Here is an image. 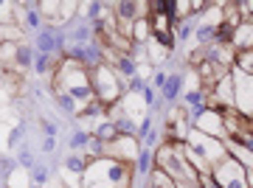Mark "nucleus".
I'll return each instance as SVG.
<instances>
[{
	"mask_svg": "<svg viewBox=\"0 0 253 188\" xmlns=\"http://www.w3.org/2000/svg\"><path fill=\"white\" fill-rule=\"evenodd\" d=\"M152 188H177V186H174V180L166 177L161 169H155L152 171Z\"/></svg>",
	"mask_w": 253,
	"mask_h": 188,
	"instance_id": "obj_18",
	"label": "nucleus"
},
{
	"mask_svg": "<svg viewBox=\"0 0 253 188\" xmlns=\"http://www.w3.org/2000/svg\"><path fill=\"white\" fill-rule=\"evenodd\" d=\"M203 23H206V26H211V28H217L219 23H222V6H208Z\"/></svg>",
	"mask_w": 253,
	"mask_h": 188,
	"instance_id": "obj_17",
	"label": "nucleus"
},
{
	"mask_svg": "<svg viewBox=\"0 0 253 188\" xmlns=\"http://www.w3.org/2000/svg\"><path fill=\"white\" fill-rule=\"evenodd\" d=\"M231 87H234V110L239 115L251 118V76H245V73H239L234 68Z\"/></svg>",
	"mask_w": 253,
	"mask_h": 188,
	"instance_id": "obj_8",
	"label": "nucleus"
},
{
	"mask_svg": "<svg viewBox=\"0 0 253 188\" xmlns=\"http://www.w3.org/2000/svg\"><path fill=\"white\" fill-rule=\"evenodd\" d=\"M28 171L26 169H14L9 174V188H28Z\"/></svg>",
	"mask_w": 253,
	"mask_h": 188,
	"instance_id": "obj_16",
	"label": "nucleus"
},
{
	"mask_svg": "<svg viewBox=\"0 0 253 188\" xmlns=\"http://www.w3.org/2000/svg\"><path fill=\"white\" fill-rule=\"evenodd\" d=\"M158 169L166 174V177H172L174 183H197V171L191 169V163L183 157L180 146H163L161 152H158Z\"/></svg>",
	"mask_w": 253,
	"mask_h": 188,
	"instance_id": "obj_4",
	"label": "nucleus"
},
{
	"mask_svg": "<svg viewBox=\"0 0 253 188\" xmlns=\"http://www.w3.org/2000/svg\"><path fill=\"white\" fill-rule=\"evenodd\" d=\"M9 99H11V93H9V90H0V107H3V104H6Z\"/></svg>",
	"mask_w": 253,
	"mask_h": 188,
	"instance_id": "obj_23",
	"label": "nucleus"
},
{
	"mask_svg": "<svg viewBox=\"0 0 253 188\" xmlns=\"http://www.w3.org/2000/svg\"><path fill=\"white\" fill-rule=\"evenodd\" d=\"M152 37V28H149V20L146 17H138L135 23H132V31H129V39H135V42H144V39H149Z\"/></svg>",
	"mask_w": 253,
	"mask_h": 188,
	"instance_id": "obj_14",
	"label": "nucleus"
},
{
	"mask_svg": "<svg viewBox=\"0 0 253 188\" xmlns=\"http://www.w3.org/2000/svg\"><path fill=\"white\" fill-rule=\"evenodd\" d=\"M197 132L208 135V138H222L225 135V126H222V115H219L217 110H208L203 115L197 118Z\"/></svg>",
	"mask_w": 253,
	"mask_h": 188,
	"instance_id": "obj_10",
	"label": "nucleus"
},
{
	"mask_svg": "<svg viewBox=\"0 0 253 188\" xmlns=\"http://www.w3.org/2000/svg\"><path fill=\"white\" fill-rule=\"evenodd\" d=\"M180 152L191 163V169L197 171V174H208V171L225 157V146L219 144L217 138H208V135L191 129L186 135V146H180Z\"/></svg>",
	"mask_w": 253,
	"mask_h": 188,
	"instance_id": "obj_1",
	"label": "nucleus"
},
{
	"mask_svg": "<svg viewBox=\"0 0 253 188\" xmlns=\"http://www.w3.org/2000/svg\"><path fill=\"white\" fill-rule=\"evenodd\" d=\"M144 110H146V101L141 93H126L121 99V113L126 118H132V124H144Z\"/></svg>",
	"mask_w": 253,
	"mask_h": 188,
	"instance_id": "obj_11",
	"label": "nucleus"
},
{
	"mask_svg": "<svg viewBox=\"0 0 253 188\" xmlns=\"http://www.w3.org/2000/svg\"><path fill=\"white\" fill-rule=\"evenodd\" d=\"M217 101L225 107H234V87H231V76H222L217 81Z\"/></svg>",
	"mask_w": 253,
	"mask_h": 188,
	"instance_id": "obj_13",
	"label": "nucleus"
},
{
	"mask_svg": "<svg viewBox=\"0 0 253 188\" xmlns=\"http://www.w3.org/2000/svg\"><path fill=\"white\" fill-rule=\"evenodd\" d=\"M138 154H141V149H138V141L132 135H118L110 144H104V157H113L124 166H132L138 160Z\"/></svg>",
	"mask_w": 253,
	"mask_h": 188,
	"instance_id": "obj_7",
	"label": "nucleus"
},
{
	"mask_svg": "<svg viewBox=\"0 0 253 188\" xmlns=\"http://www.w3.org/2000/svg\"><path fill=\"white\" fill-rule=\"evenodd\" d=\"M45 188H65V183H62V177H54L45 183Z\"/></svg>",
	"mask_w": 253,
	"mask_h": 188,
	"instance_id": "obj_22",
	"label": "nucleus"
},
{
	"mask_svg": "<svg viewBox=\"0 0 253 188\" xmlns=\"http://www.w3.org/2000/svg\"><path fill=\"white\" fill-rule=\"evenodd\" d=\"M132 180V166L113 160V157H96L84 169L82 188H129Z\"/></svg>",
	"mask_w": 253,
	"mask_h": 188,
	"instance_id": "obj_3",
	"label": "nucleus"
},
{
	"mask_svg": "<svg viewBox=\"0 0 253 188\" xmlns=\"http://www.w3.org/2000/svg\"><path fill=\"white\" fill-rule=\"evenodd\" d=\"M14 124H0V149H9V132Z\"/></svg>",
	"mask_w": 253,
	"mask_h": 188,
	"instance_id": "obj_21",
	"label": "nucleus"
},
{
	"mask_svg": "<svg viewBox=\"0 0 253 188\" xmlns=\"http://www.w3.org/2000/svg\"><path fill=\"white\" fill-rule=\"evenodd\" d=\"M54 87L62 96V101H73V107L79 110V113H87V107L93 104L90 79H87V73L82 71L79 65L65 62V68L56 73Z\"/></svg>",
	"mask_w": 253,
	"mask_h": 188,
	"instance_id": "obj_2",
	"label": "nucleus"
},
{
	"mask_svg": "<svg viewBox=\"0 0 253 188\" xmlns=\"http://www.w3.org/2000/svg\"><path fill=\"white\" fill-rule=\"evenodd\" d=\"M0 62L6 65L11 73H14V71H26V68H28L26 45H23V42H3V45H0Z\"/></svg>",
	"mask_w": 253,
	"mask_h": 188,
	"instance_id": "obj_9",
	"label": "nucleus"
},
{
	"mask_svg": "<svg viewBox=\"0 0 253 188\" xmlns=\"http://www.w3.org/2000/svg\"><path fill=\"white\" fill-rule=\"evenodd\" d=\"M211 177H214V188H251V174L234 157H222L211 169Z\"/></svg>",
	"mask_w": 253,
	"mask_h": 188,
	"instance_id": "obj_6",
	"label": "nucleus"
},
{
	"mask_svg": "<svg viewBox=\"0 0 253 188\" xmlns=\"http://www.w3.org/2000/svg\"><path fill=\"white\" fill-rule=\"evenodd\" d=\"M149 54H152L155 62H161V59H166V54H169V51H166V48H161V45H158L152 37H149Z\"/></svg>",
	"mask_w": 253,
	"mask_h": 188,
	"instance_id": "obj_19",
	"label": "nucleus"
},
{
	"mask_svg": "<svg viewBox=\"0 0 253 188\" xmlns=\"http://www.w3.org/2000/svg\"><path fill=\"white\" fill-rule=\"evenodd\" d=\"M87 79H90V90H93V96L101 101V107H110V104L118 101V96H121V81H118L116 71L110 65H99Z\"/></svg>",
	"mask_w": 253,
	"mask_h": 188,
	"instance_id": "obj_5",
	"label": "nucleus"
},
{
	"mask_svg": "<svg viewBox=\"0 0 253 188\" xmlns=\"http://www.w3.org/2000/svg\"><path fill=\"white\" fill-rule=\"evenodd\" d=\"M225 149H228V152H231V154H236L234 160L239 163V166H242V169L248 171V174H251V152H248V146L236 144L234 138H231V141H228V144H225Z\"/></svg>",
	"mask_w": 253,
	"mask_h": 188,
	"instance_id": "obj_12",
	"label": "nucleus"
},
{
	"mask_svg": "<svg viewBox=\"0 0 253 188\" xmlns=\"http://www.w3.org/2000/svg\"><path fill=\"white\" fill-rule=\"evenodd\" d=\"M149 73H152V71H149V65H141V79H146Z\"/></svg>",
	"mask_w": 253,
	"mask_h": 188,
	"instance_id": "obj_24",
	"label": "nucleus"
},
{
	"mask_svg": "<svg viewBox=\"0 0 253 188\" xmlns=\"http://www.w3.org/2000/svg\"><path fill=\"white\" fill-rule=\"evenodd\" d=\"M3 42H23V28L20 26H0V45Z\"/></svg>",
	"mask_w": 253,
	"mask_h": 188,
	"instance_id": "obj_15",
	"label": "nucleus"
},
{
	"mask_svg": "<svg viewBox=\"0 0 253 188\" xmlns=\"http://www.w3.org/2000/svg\"><path fill=\"white\" fill-rule=\"evenodd\" d=\"M11 11H14V6H11V3H3V0H0V26H6V23L11 20Z\"/></svg>",
	"mask_w": 253,
	"mask_h": 188,
	"instance_id": "obj_20",
	"label": "nucleus"
}]
</instances>
